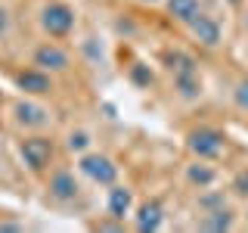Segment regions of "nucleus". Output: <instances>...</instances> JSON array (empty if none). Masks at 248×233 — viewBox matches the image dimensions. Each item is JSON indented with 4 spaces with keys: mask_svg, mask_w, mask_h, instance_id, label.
Instances as JSON below:
<instances>
[{
    "mask_svg": "<svg viewBox=\"0 0 248 233\" xmlns=\"http://www.w3.org/2000/svg\"><path fill=\"white\" fill-rule=\"evenodd\" d=\"M19 159L28 165V171L44 174L53 165V159H56V143L44 134H28L19 140Z\"/></svg>",
    "mask_w": 248,
    "mask_h": 233,
    "instance_id": "1",
    "label": "nucleus"
},
{
    "mask_svg": "<svg viewBox=\"0 0 248 233\" xmlns=\"http://www.w3.org/2000/svg\"><path fill=\"white\" fill-rule=\"evenodd\" d=\"M168 62H170V75H174V90L183 100H196L202 93V81H199V68L192 62V56L174 53V56H168Z\"/></svg>",
    "mask_w": 248,
    "mask_h": 233,
    "instance_id": "2",
    "label": "nucleus"
},
{
    "mask_svg": "<svg viewBox=\"0 0 248 233\" xmlns=\"http://www.w3.org/2000/svg\"><path fill=\"white\" fill-rule=\"evenodd\" d=\"M41 28L53 37V41L68 37V34L75 31V10H72L68 3H62V0L46 3L44 10H41Z\"/></svg>",
    "mask_w": 248,
    "mask_h": 233,
    "instance_id": "3",
    "label": "nucleus"
},
{
    "mask_svg": "<svg viewBox=\"0 0 248 233\" xmlns=\"http://www.w3.org/2000/svg\"><path fill=\"white\" fill-rule=\"evenodd\" d=\"M78 171L99 186H112L118 181V165L103 152H81L78 155Z\"/></svg>",
    "mask_w": 248,
    "mask_h": 233,
    "instance_id": "4",
    "label": "nucleus"
},
{
    "mask_svg": "<svg viewBox=\"0 0 248 233\" xmlns=\"http://www.w3.org/2000/svg\"><path fill=\"white\" fill-rule=\"evenodd\" d=\"M186 146L196 159H217L223 150H227V137L217 128H196L186 137Z\"/></svg>",
    "mask_w": 248,
    "mask_h": 233,
    "instance_id": "5",
    "label": "nucleus"
},
{
    "mask_svg": "<svg viewBox=\"0 0 248 233\" xmlns=\"http://www.w3.org/2000/svg\"><path fill=\"white\" fill-rule=\"evenodd\" d=\"M31 66L56 75V72H65V68L72 66V59H68V53L62 50L56 41H44V44L34 47V53H31Z\"/></svg>",
    "mask_w": 248,
    "mask_h": 233,
    "instance_id": "6",
    "label": "nucleus"
},
{
    "mask_svg": "<svg viewBox=\"0 0 248 233\" xmlns=\"http://www.w3.org/2000/svg\"><path fill=\"white\" fill-rule=\"evenodd\" d=\"M16 87H19L22 93H28V97H44V93L53 90V75L44 72V68L31 66V68H19V72L13 75Z\"/></svg>",
    "mask_w": 248,
    "mask_h": 233,
    "instance_id": "7",
    "label": "nucleus"
},
{
    "mask_svg": "<svg viewBox=\"0 0 248 233\" xmlns=\"http://www.w3.org/2000/svg\"><path fill=\"white\" fill-rule=\"evenodd\" d=\"M78 190H81V186H78L72 171H53L50 181H46V193H50V199H56V202L78 199Z\"/></svg>",
    "mask_w": 248,
    "mask_h": 233,
    "instance_id": "8",
    "label": "nucleus"
},
{
    "mask_svg": "<svg viewBox=\"0 0 248 233\" xmlns=\"http://www.w3.org/2000/svg\"><path fill=\"white\" fill-rule=\"evenodd\" d=\"M106 208H108V215H112V217H118V221H124V217L130 215V208H134V193H130L127 186H118V183H112V186H108Z\"/></svg>",
    "mask_w": 248,
    "mask_h": 233,
    "instance_id": "9",
    "label": "nucleus"
},
{
    "mask_svg": "<svg viewBox=\"0 0 248 233\" xmlns=\"http://www.w3.org/2000/svg\"><path fill=\"white\" fill-rule=\"evenodd\" d=\"M161 224H165V208H161V202L149 199L137 208V230L152 233V230H158Z\"/></svg>",
    "mask_w": 248,
    "mask_h": 233,
    "instance_id": "10",
    "label": "nucleus"
},
{
    "mask_svg": "<svg viewBox=\"0 0 248 233\" xmlns=\"http://www.w3.org/2000/svg\"><path fill=\"white\" fill-rule=\"evenodd\" d=\"M13 115H16V124H25V128H44V124L50 121L46 109L28 103V100H19V103L13 106Z\"/></svg>",
    "mask_w": 248,
    "mask_h": 233,
    "instance_id": "11",
    "label": "nucleus"
},
{
    "mask_svg": "<svg viewBox=\"0 0 248 233\" xmlns=\"http://www.w3.org/2000/svg\"><path fill=\"white\" fill-rule=\"evenodd\" d=\"M189 31H192V34H196L205 47H214L217 41H220V25H217L211 16H205V13H199L196 19L189 22Z\"/></svg>",
    "mask_w": 248,
    "mask_h": 233,
    "instance_id": "12",
    "label": "nucleus"
},
{
    "mask_svg": "<svg viewBox=\"0 0 248 233\" xmlns=\"http://www.w3.org/2000/svg\"><path fill=\"white\" fill-rule=\"evenodd\" d=\"M186 181L192 186H199V190H208V186L217 181V171L208 165V159H196L189 168H186Z\"/></svg>",
    "mask_w": 248,
    "mask_h": 233,
    "instance_id": "13",
    "label": "nucleus"
},
{
    "mask_svg": "<svg viewBox=\"0 0 248 233\" xmlns=\"http://www.w3.org/2000/svg\"><path fill=\"white\" fill-rule=\"evenodd\" d=\"M199 227H202V230H214V233L230 230V227H232V212H230V208H223V205L208 208L205 217L199 221Z\"/></svg>",
    "mask_w": 248,
    "mask_h": 233,
    "instance_id": "14",
    "label": "nucleus"
},
{
    "mask_svg": "<svg viewBox=\"0 0 248 233\" xmlns=\"http://www.w3.org/2000/svg\"><path fill=\"white\" fill-rule=\"evenodd\" d=\"M199 13H202L199 0H168V16L177 19V22H183V25H189Z\"/></svg>",
    "mask_w": 248,
    "mask_h": 233,
    "instance_id": "15",
    "label": "nucleus"
},
{
    "mask_svg": "<svg viewBox=\"0 0 248 233\" xmlns=\"http://www.w3.org/2000/svg\"><path fill=\"white\" fill-rule=\"evenodd\" d=\"M65 150H68V152H75V155L87 152V150H90V134H87V131H68V137H65Z\"/></svg>",
    "mask_w": 248,
    "mask_h": 233,
    "instance_id": "16",
    "label": "nucleus"
},
{
    "mask_svg": "<svg viewBox=\"0 0 248 233\" xmlns=\"http://www.w3.org/2000/svg\"><path fill=\"white\" fill-rule=\"evenodd\" d=\"M232 193H239V196H248V168H242L236 177H232Z\"/></svg>",
    "mask_w": 248,
    "mask_h": 233,
    "instance_id": "17",
    "label": "nucleus"
},
{
    "mask_svg": "<svg viewBox=\"0 0 248 233\" xmlns=\"http://www.w3.org/2000/svg\"><path fill=\"white\" fill-rule=\"evenodd\" d=\"M232 97H236V106L248 112V81H239V84H236V93H232Z\"/></svg>",
    "mask_w": 248,
    "mask_h": 233,
    "instance_id": "18",
    "label": "nucleus"
},
{
    "mask_svg": "<svg viewBox=\"0 0 248 233\" xmlns=\"http://www.w3.org/2000/svg\"><path fill=\"white\" fill-rule=\"evenodd\" d=\"M6 28H10V13H6L3 6H0V34H3Z\"/></svg>",
    "mask_w": 248,
    "mask_h": 233,
    "instance_id": "19",
    "label": "nucleus"
},
{
    "mask_svg": "<svg viewBox=\"0 0 248 233\" xmlns=\"http://www.w3.org/2000/svg\"><path fill=\"white\" fill-rule=\"evenodd\" d=\"M230 3H232V6H242V3H245V0H230Z\"/></svg>",
    "mask_w": 248,
    "mask_h": 233,
    "instance_id": "20",
    "label": "nucleus"
},
{
    "mask_svg": "<svg viewBox=\"0 0 248 233\" xmlns=\"http://www.w3.org/2000/svg\"><path fill=\"white\" fill-rule=\"evenodd\" d=\"M245 25H248V16H245Z\"/></svg>",
    "mask_w": 248,
    "mask_h": 233,
    "instance_id": "21",
    "label": "nucleus"
},
{
    "mask_svg": "<svg viewBox=\"0 0 248 233\" xmlns=\"http://www.w3.org/2000/svg\"><path fill=\"white\" fill-rule=\"evenodd\" d=\"M245 217H248V215H245Z\"/></svg>",
    "mask_w": 248,
    "mask_h": 233,
    "instance_id": "22",
    "label": "nucleus"
}]
</instances>
